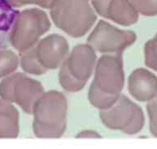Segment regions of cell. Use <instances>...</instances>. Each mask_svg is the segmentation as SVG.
Instances as JSON below:
<instances>
[{"label": "cell", "instance_id": "8992f818", "mask_svg": "<svg viewBox=\"0 0 157 149\" xmlns=\"http://www.w3.org/2000/svg\"><path fill=\"white\" fill-rule=\"evenodd\" d=\"M51 28L47 13L38 8L24 10L17 16L10 33V42L22 53L33 47Z\"/></svg>", "mask_w": 157, "mask_h": 149}, {"label": "cell", "instance_id": "2e32d148", "mask_svg": "<svg viewBox=\"0 0 157 149\" xmlns=\"http://www.w3.org/2000/svg\"><path fill=\"white\" fill-rule=\"evenodd\" d=\"M137 12L146 17L157 15V0H130Z\"/></svg>", "mask_w": 157, "mask_h": 149}, {"label": "cell", "instance_id": "5b68a950", "mask_svg": "<svg viewBox=\"0 0 157 149\" xmlns=\"http://www.w3.org/2000/svg\"><path fill=\"white\" fill-rule=\"evenodd\" d=\"M95 51L88 44L76 46L63 61L59 73V83L68 92L81 91L91 77L96 63Z\"/></svg>", "mask_w": 157, "mask_h": 149}, {"label": "cell", "instance_id": "7c38bea8", "mask_svg": "<svg viewBox=\"0 0 157 149\" xmlns=\"http://www.w3.org/2000/svg\"><path fill=\"white\" fill-rule=\"evenodd\" d=\"M18 134V111L7 100H0V138H16Z\"/></svg>", "mask_w": 157, "mask_h": 149}, {"label": "cell", "instance_id": "9c48e42d", "mask_svg": "<svg viewBox=\"0 0 157 149\" xmlns=\"http://www.w3.org/2000/svg\"><path fill=\"white\" fill-rule=\"evenodd\" d=\"M137 39L134 31L122 30L104 21H99L87 38V44L101 53H122Z\"/></svg>", "mask_w": 157, "mask_h": 149}, {"label": "cell", "instance_id": "6da1fadb", "mask_svg": "<svg viewBox=\"0 0 157 149\" xmlns=\"http://www.w3.org/2000/svg\"><path fill=\"white\" fill-rule=\"evenodd\" d=\"M124 85L122 53L101 56L95 66L94 78L90 86V102L98 109H107L117 101Z\"/></svg>", "mask_w": 157, "mask_h": 149}, {"label": "cell", "instance_id": "52a82bcc", "mask_svg": "<svg viewBox=\"0 0 157 149\" xmlns=\"http://www.w3.org/2000/svg\"><path fill=\"white\" fill-rule=\"evenodd\" d=\"M99 116L108 128L127 135H135L141 131L145 123L143 109L123 95L112 107L101 110Z\"/></svg>", "mask_w": 157, "mask_h": 149}, {"label": "cell", "instance_id": "e0dca14e", "mask_svg": "<svg viewBox=\"0 0 157 149\" xmlns=\"http://www.w3.org/2000/svg\"><path fill=\"white\" fill-rule=\"evenodd\" d=\"M147 111L149 116V129L153 136L157 138V98L153 99L148 102Z\"/></svg>", "mask_w": 157, "mask_h": 149}, {"label": "cell", "instance_id": "5bb4252c", "mask_svg": "<svg viewBox=\"0 0 157 149\" xmlns=\"http://www.w3.org/2000/svg\"><path fill=\"white\" fill-rule=\"evenodd\" d=\"M19 64L18 57L12 51H0V77L14 72Z\"/></svg>", "mask_w": 157, "mask_h": 149}, {"label": "cell", "instance_id": "4fadbf2b", "mask_svg": "<svg viewBox=\"0 0 157 149\" xmlns=\"http://www.w3.org/2000/svg\"><path fill=\"white\" fill-rule=\"evenodd\" d=\"M19 13L7 0H0V42L3 45L10 41V33Z\"/></svg>", "mask_w": 157, "mask_h": 149}, {"label": "cell", "instance_id": "30bf717a", "mask_svg": "<svg viewBox=\"0 0 157 149\" xmlns=\"http://www.w3.org/2000/svg\"><path fill=\"white\" fill-rule=\"evenodd\" d=\"M91 3L99 16L121 25L129 26L138 20V12L130 0H91Z\"/></svg>", "mask_w": 157, "mask_h": 149}, {"label": "cell", "instance_id": "8fae6325", "mask_svg": "<svg viewBox=\"0 0 157 149\" xmlns=\"http://www.w3.org/2000/svg\"><path fill=\"white\" fill-rule=\"evenodd\" d=\"M128 88L130 95L141 102H149L157 96V77L140 68L129 75Z\"/></svg>", "mask_w": 157, "mask_h": 149}, {"label": "cell", "instance_id": "7a4b0ae2", "mask_svg": "<svg viewBox=\"0 0 157 149\" xmlns=\"http://www.w3.org/2000/svg\"><path fill=\"white\" fill-rule=\"evenodd\" d=\"M68 104L63 94L56 91L43 93L33 107V128L39 138H59L66 130Z\"/></svg>", "mask_w": 157, "mask_h": 149}, {"label": "cell", "instance_id": "3957f363", "mask_svg": "<svg viewBox=\"0 0 157 149\" xmlns=\"http://www.w3.org/2000/svg\"><path fill=\"white\" fill-rule=\"evenodd\" d=\"M68 53V43L65 38L56 33L50 34L22 52L21 66L26 73L42 75L59 67Z\"/></svg>", "mask_w": 157, "mask_h": 149}, {"label": "cell", "instance_id": "9a60e30c", "mask_svg": "<svg viewBox=\"0 0 157 149\" xmlns=\"http://www.w3.org/2000/svg\"><path fill=\"white\" fill-rule=\"evenodd\" d=\"M144 55L146 65L157 72V34L146 42Z\"/></svg>", "mask_w": 157, "mask_h": 149}, {"label": "cell", "instance_id": "ac0fdd59", "mask_svg": "<svg viewBox=\"0 0 157 149\" xmlns=\"http://www.w3.org/2000/svg\"><path fill=\"white\" fill-rule=\"evenodd\" d=\"M10 4L16 7H23L27 4H35L43 7V8H51L55 0H7Z\"/></svg>", "mask_w": 157, "mask_h": 149}, {"label": "cell", "instance_id": "d6986e66", "mask_svg": "<svg viewBox=\"0 0 157 149\" xmlns=\"http://www.w3.org/2000/svg\"><path fill=\"white\" fill-rule=\"evenodd\" d=\"M77 138H100V135L94 131H83L77 135Z\"/></svg>", "mask_w": 157, "mask_h": 149}, {"label": "cell", "instance_id": "ba28073f", "mask_svg": "<svg viewBox=\"0 0 157 149\" xmlns=\"http://www.w3.org/2000/svg\"><path fill=\"white\" fill-rule=\"evenodd\" d=\"M43 93L42 84L23 73H16L0 83V96L17 104L29 114L33 113L36 102Z\"/></svg>", "mask_w": 157, "mask_h": 149}, {"label": "cell", "instance_id": "277c9868", "mask_svg": "<svg viewBox=\"0 0 157 149\" xmlns=\"http://www.w3.org/2000/svg\"><path fill=\"white\" fill-rule=\"evenodd\" d=\"M50 14L58 28L73 37L84 36L97 20L89 0H55Z\"/></svg>", "mask_w": 157, "mask_h": 149}]
</instances>
